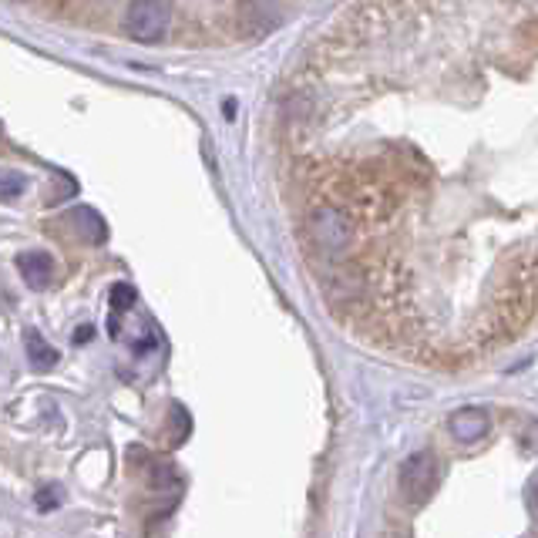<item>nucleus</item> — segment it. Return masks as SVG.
Here are the masks:
<instances>
[{
    "instance_id": "1",
    "label": "nucleus",
    "mask_w": 538,
    "mask_h": 538,
    "mask_svg": "<svg viewBox=\"0 0 538 538\" xmlns=\"http://www.w3.org/2000/svg\"><path fill=\"white\" fill-rule=\"evenodd\" d=\"M306 236H310L313 249L330 259V263H340L354 253L357 246V219L350 216L347 209L333 206V202H320V206L310 209L306 216Z\"/></svg>"
},
{
    "instance_id": "2",
    "label": "nucleus",
    "mask_w": 538,
    "mask_h": 538,
    "mask_svg": "<svg viewBox=\"0 0 538 538\" xmlns=\"http://www.w3.org/2000/svg\"><path fill=\"white\" fill-rule=\"evenodd\" d=\"M397 485H401L404 502L424 505L431 502V495L441 485V465L431 451H414L401 461V471H397Z\"/></svg>"
},
{
    "instance_id": "3",
    "label": "nucleus",
    "mask_w": 538,
    "mask_h": 538,
    "mask_svg": "<svg viewBox=\"0 0 538 538\" xmlns=\"http://www.w3.org/2000/svg\"><path fill=\"white\" fill-rule=\"evenodd\" d=\"M172 21L169 0H132L122 17L125 34L138 44H159Z\"/></svg>"
},
{
    "instance_id": "4",
    "label": "nucleus",
    "mask_w": 538,
    "mask_h": 538,
    "mask_svg": "<svg viewBox=\"0 0 538 538\" xmlns=\"http://www.w3.org/2000/svg\"><path fill=\"white\" fill-rule=\"evenodd\" d=\"M236 21L246 37H263L269 31H276L283 21L280 0H239Z\"/></svg>"
},
{
    "instance_id": "5",
    "label": "nucleus",
    "mask_w": 538,
    "mask_h": 538,
    "mask_svg": "<svg viewBox=\"0 0 538 538\" xmlns=\"http://www.w3.org/2000/svg\"><path fill=\"white\" fill-rule=\"evenodd\" d=\"M448 428L454 434V441L461 444H478L481 438H488L491 431V417L481 407H461L448 417Z\"/></svg>"
},
{
    "instance_id": "6",
    "label": "nucleus",
    "mask_w": 538,
    "mask_h": 538,
    "mask_svg": "<svg viewBox=\"0 0 538 538\" xmlns=\"http://www.w3.org/2000/svg\"><path fill=\"white\" fill-rule=\"evenodd\" d=\"M17 269H21L24 283L31 290H48L54 280V256L44 253V249H31V253L17 256Z\"/></svg>"
},
{
    "instance_id": "7",
    "label": "nucleus",
    "mask_w": 538,
    "mask_h": 538,
    "mask_svg": "<svg viewBox=\"0 0 538 538\" xmlns=\"http://www.w3.org/2000/svg\"><path fill=\"white\" fill-rule=\"evenodd\" d=\"M24 350H27V360H31V367L41 370V374H44V370H51L61 360L58 350H54L51 343L41 337V330H34V327L24 330Z\"/></svg>"
},
{
    "instance_id": "8",
    "label": "nucleus",
    "mask_w": 538,
    "mask_h": 538,
    "mask_svg": "<svg viewBox=\"0 0 538 538\" xmlns=\"http://www.w3.org/2000/svg\"><path fill=\"white\" fill-rule=\"evenodd\" d=\"M68 222L74 229L81 233V239H88V243H95V246H101L108 239V226H105V219L98 216L95 209H88V206H81V209H74L71 216H68Z\"/></svg>"
},
{
    "instance_id": "9",
    "label": "nucleus",
    "mask_w": 538,
    "mask_h": 538,
    "mask_svg": "<svg viewBox=\"0 0 538 538\" xmlns=\"http://www.w3.org/2000/svg\"><path fill=\"white\" fill-rule=\"evenodd\" d=\"M61 502H64V488L61 485H44V488H37V495H34V508L41 515L61 508Z\"/></svg>"
},
{
    "instance_id": "10",
    "label": "nucleus",
    "mask_w": 538,
    "mask_h": 538,
    "mask_svg": "<svg viewBox=\"0 0 538 538\" xmlns=\"http://www.w3.org/2000/svg\"><path fill=\"white\" fill-rule=\"evenodd\" d=\"M111 310L115 313H125V310H132V306L138 303V293H135V286H128V283H115L111 286Z\"/></svg>"
},
{
    "instance_id": "11",
    "label": "nucleus",
    "mask_w": 538,
    "mask_h": 538,
    "mask_svg": "<svg viewBox=\"0 0 538 538\" xmlns=\"http://www.w3.org/2000/svg\"><path fill=\"white\" fill-rule=\"evenodd\" d=\"M24 189H27V179L21 172H0V199H17V196H24Z\"/></svg>"
},
{
    "instance_id": "12",
    "label": "nucleus",
    "mask_w": 538,
    "mask_h": 538,
    "mask_svg": "<svg viewBox=\"0 0 538 538\" xmlns=\"http://www.w3.org/2000/svg\"><path fill=\"white\" fill-rule=\"evenodd\" d=\"M518 44H522L525 51L538 54V14L525 17V21L518 24Z\"/></svg>"
},
{
    "instance_id": "13",
    "label": "nucleus",
    "mask_w": 538,
    "mask_h": 538,
    "mask_svg": "<svg viewBox=\"0 0 538 538\" xmlns=\"http://www.w3.org/2000/svg\"><path fill=\"white\" fill-rule=\"evenodd\" d=\"M518 441H522L528 451H538V421H528L522 434H518Z\"/></svg>"
},
{
    "instance_id": "14",
    "label": "nucleus",
    "mask_w": 538,
    "mask_h": 538,
    "mask_svg": "<svg viewBox=\"0 0 538 538\" xmlns=\"http://www.w3.org/2000/svg\"><path fill=\"white\" fill-rule=\"evenodd\" d=\"M91 333H95V327H78V330H74V343H78V347H81V343H88Z\"/></svg>"
},
{
    "instance_id": "15",
    "label": "nucleus",
    "mask_w": 538,
    "mask_h": 538,
    "mask_svg": "<svg viewBox=\"0 0 538 538\" xmlns=\"http://www.w3.org/2000/svg\"><path fill=\"white\" fill-rule=\"evenodd\" d=\"M532 491H535V498H538V478H535V485H532Z\"/></svg>"
}]
</instances>
